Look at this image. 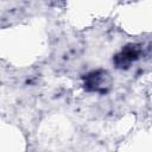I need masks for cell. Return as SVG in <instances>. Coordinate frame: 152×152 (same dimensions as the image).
Masks as SVG:
<instances>
[{
    "label": "cell",
    "instance_id": "obj_1",
    "mask_svg": "<svg viewBox=\"0 0 152 152\" xmlns=\"http://www.w3.org/2000/svg\"><path fill=\"white\" fill-rule=\"evenodd\" d=\"M109 77L103 71H95L86 77V87L88 90L93 91H104L109 87Z\"/></svg>",
    "mask_w": 152,
    "mask_h": 152
},
{
    "label": "cell",
    "instance_id": "obj_2",
    "mask_svg": "<svg viewBox=\"0 0 152 152\" xmlns=\"http://www.w3.org/2000/svg\"><path fill=\"white\" fill-rule=\"evenodd\" d=\"M139 55H140L139 49L135 45H131V46L126 48L125 50H122L115 57V63L120 68H127V65H129L133 61H135Z\"/></svg>",
    "mask_w": 152,
    "mask_h": 152
}]
</instances>
